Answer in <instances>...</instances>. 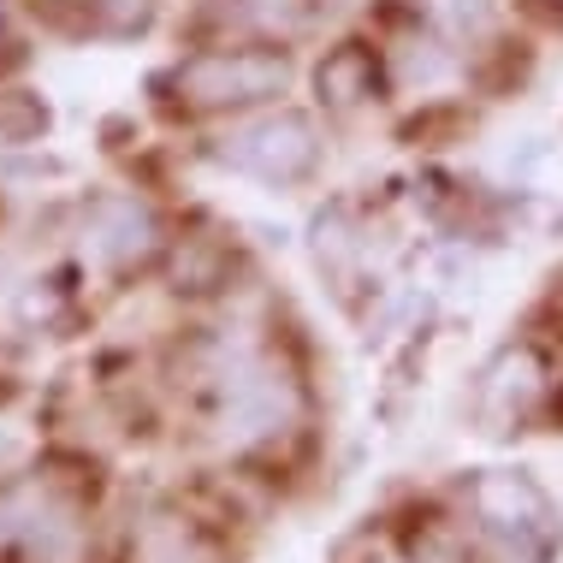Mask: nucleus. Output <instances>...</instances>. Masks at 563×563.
<instances>
[{
    "instance_id": "5",
    "label": "nucleus",
    "mask_w": 563,
    "mask_h": 563,
    "mask_svg": "<svg viewBox=\"0 0 563 563\" xmlns=\"http://www.w3.org/2000/svg\"><path fill=\"white\" fill-rule=\"evenodd\" d=\"M475 516L486 534L516 558H540L552 545V505H545V493L528 475H505V468L486 475L475 486Z\"/></svg>"
},
{
    "instance_id": "6",
    "label": "nucleus",
    "mask_w": 563,
    "mask_h": 563,
    "mask_svg": "<svg viewBox=\"0 0 563 563\" xmlns=\"http://www.w3.org/2000/svg\"><path fill=\"white\" fill-rule=\"evenodd\" d=\"M19 552H24V563H84L89 558L84 510L59 493L19 498Z\"/></svg>"
},
{
    "instance_id": "15",
    "label": "nucleus",
    "mask_w": 563,
    "mask_h": 563,
    "mask_svg": "<svg viewBox=\"0 0 563 563\" xmlns=\"http://www.w3.org/2000/svg\"><path fill=\"white\" fill-rule=\"evenodd\" d=\"M522 7H534L540 19H552V24H563V0H522Z\"/></svg>"
},
{
    "instance_id": "1",
    "label": "nucleus",
    "mask_w": 563,
    "mask_h": 563,
    "mask_svg": "<svg viewBox=\"0 0 563 563\" xmlns=\"http://www.w3.org/2000/svg\"><path fill=\"white\" fill-rule=\"evenodd\" d=\"M291 89V59L273 42H225V48L185 54L166 71V96L185 113H250Z\"/></svg>"
},
{
    "instance_id": "2",
    "label": "nucleus",
    "mask_w": 563,
    "mask_h": 563,
    "mask_svg": "<svg viewBox=\"0 0 563 563\" xmlns=\"http://www.w3.org/2000/svg\"><path fill=\"white\" fill-rule=\"evenodd\" d=\"M214 161L232 166L243 178H262V185H302V178L321 166V131H314L309 113H255L243 125L214 136Z\"/></svg>"
},
{
    "instance_id": "3",
    "label": "nucleus",
    "mask_w": 563,
    "mask_h": 563,
    "mask_svg": "<svg viewBox=\"0 0 563 563\" xmlns=\"http://www.w3.org/2000/svg\"><path fill=\"white\" fill-rule=\"evenodd\" d=\"M297 421V379L267 356H238L220 374V433L232 445H262Z\"/></svg>"
},
{
    "instance_id": "14",
    "label": "nucleus",
    "mask_w": 563,
    "mask_h": 563,
    "mask_svg": "<svg viewBox=\"0 0 563 563\" xmlns=\"http://www.w3.org/2000/svg\"><path fill=\"white\" fill-rule=\"evenodd\" d=\"M0 545H19V498L0 493Z\"/></svg>"
},
{
    "instance_id": "7",
    "label": "nucleus",
    "mask_w": 563,
    "mask_h": 563,
    "mask_svg": "<svg viewBox=\"0 0 563 563\" xmlns=\"http://www.w3.org/2000/svg\"><path fill=\"white\" fill-rule=\"evenodd\" d=\"M214 19L250 42H291L314 24V0H214Z\"/></svg>"
},
{
    "instance_id": "11",
    "label": "nucleus",
    "mask_w": 563,
    "mask_h": 563,
    "mask_svg": "<svg viewBox=\"0 0 563 563\" xmlns=\"http://www.w3.org/2000/svg\"><path fill=\"white\" fill-rule=\"evenodd\" d=\"M143 563H214L190 534H155L143 545Z\"/></svg>"
},
{
    "instance_id": "12",
    "label": "nucleus",
    "mask_w": 563,
    "mask_h": 563,
    "mask_svg": "<svg viewBox=\"0 0 563 563\" xmlns=\"http://www.w3.org/2000/svg\"><path fill=\"white\" fill-rule=\"evenodd\" d=\"M433 12L456 30V36H468V30H481V24H486V0H439Z\"/></svg>"
},
{
    "instance_id": "9",
    "label": "nucleus",
    "mask_w": 563,
    "mask_h": 563,
    "mask_svg": "<svg viewBox=\"0 0 563 563\" xmlns=\"http://www.w3.org/2000/svg\"><path fill=\"white\" fill-rule=\"evenodd\" d=\"M48 131V108L24 89H0V148H19V143H36Z\"/></svg>"
},
{
    "instance_id": "10",
    "label": "nucleus",
    "mask_w": 563,
    "mask_h": 563,
    "mask_svg": "<svg viewBox=\"0 0 563 563\" xmlns=\"http://www.w3.org/2000/svg\"><path fill=\"white\" fill-rule=\"evenodd\" d=\"M161 0H89V30L101 36H136L148 19H155Z\"/></svg>"
},
{
    "instance_id": "8",
    "label": "nucleus",
    "mask_w": 563,
    "mask_h": 563,
    "mask_svg": "<svg viewBox=\"0 0 563 563\" xmlns=\"http://www.w3.org/2000/svg\"><path fill=\"white\" fill-rule=\"evenodd\" d=\"M374 84H379V66L362 42H344V48H332L321 59V96L332 108H362V101H374Z\"/></svg>"
},
{
    "instance_id": "4",
    "label": "nucleus",
    "mask_w": 563,
    "mask_h": 563,
    "mask_svg": "<svg viewBox=\"0 0 563 563\" xmlns=\"http://www.w3.org/2000/svg\"><path fill=\"white\" fill-rule=\"evenodd\" d=\"M166 250V225L161 214L131 190H108L89 202L84 214V255L101 273H143Z\"/></svg>"
},
{
    "instance_id": "13",
    "label": "nucleus",
    "mask_w": 563,
    "mask_h": 563,
    "mask_svg": "<svg viewBox=\"0 0 563 563\" xmlns=\"http://www.w3.org/2000/svg\"><path fill=\"white\" fill-rule=\"evenodd\" d=\"M19 59H24V42H19V30H12L7 7H0V71H7V66H19Z\"/></svg>"
}]
</instances>
